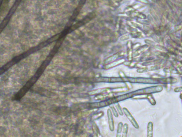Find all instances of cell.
Returning a JSON list of instances; mask_svg holds the SVG:
<instances>
[{
    "label": "cell",
    "mask_w": 182,
    "mask_h": 137,
    "mask_svg": "<svg viewBox=\"0 0 182 137\" xmlns=\"http://www.w3.org/2000/svg\"><path fill=\"white\" fill-rule=\"evenodd\" d=\"M163 87L162 86H155L152 87L145 88L144 89L139 90L138 91L133 92V94H136L137 95H140L142 94H150L153 93H157L162 91Z\"/></svg>",
    "instance_id": "cell-1"
},
{
    "label": "cell",
    "mask_w": 182,
    "mask_h": 137,
    "mask_svg": "<svg viewBox=\"0 0 182 137\" xmlns=\"http://www.w3.org/2000/svg\"><path fill=\"white\" fill-rule=\"evenodd\" d=\"M129 80L131 82H141V83H147V84H156L158 83V80L155 79H152V78H130L129 79Z\"/></svg>",
    "instance_id": "cell-2"
},
{
    "label": "cell",
    "mask_w": 182,
    "mask_h": 137,
    "mask_svg": "<svg viewBox=\"0 0 182 137\" xmlns=\"http://www.w3.org/2000/svg\"><path fill=\"white\" fill-rule=\"evenodd\" d=\"M123 112H125V115H126L127 118L130 121V122L133 124V125H134V126H135V127L137 128V129H138V128H139L138 124L136 122L135 119H134V117H133V116L131 115V114L129 112V111H128L127 109L124 108V109H123Z\"/></svg>",
    "instance_id": "cell-3"
},
{
    "label": "cell",
    "mask_w": 182,
    "mask_h": 137,
    "mask_svg": "<svg viewBox=\"0 0 182 137\" xmlns=\"http://www.w3.org/2000/svg\"><path fill=\"white\" fill-rule=\"evenodd\" d=\"M108 123L110 124V128L111 131H113L114 130L113 119L110 110H108Z\"/></svg>",
    "instance_id": "cell-4"
},
{
    "label": "cell",
    "mask_w": 182,
    "mask_h": 137,
    "mask_svg": "<svg viewBox=\"0 0 182 137\" xmlns=\"http://www.w3.org/2000/svg\"><path fill=\"white\" fill-rule=\"evenodd\" d=\"M153 125L152 122H149L148 126V137H153Z\"/></svg>",
    "instance_id": "cell-5"
},
{
    "label": "cell",
    "mask_w": 182,
    "mask_h": 137,
    "mask_svg": "<svg viewBox=\"0 0 182 137\" xmlns=\"http://www.w3.org/2000/svg\"><path fill=\"white\" fill-rule=\"evenodd\" d=\"M83 24H84V23H83L82 21V22H79L78 23L75 24L74 26H73L72 27L71 29L72 30H76V28H78L80 27L81 26H82Z\"/></svg>",
    "instance_id": "cell-6"
},
{
    "label": "cell",
    "mask_w": 182,
    "mask_h": 137,
    "mask_svg": "<svg viewBox=\"0 0 182 137\" xmlns=\"http://www.w3.org/2000/svg\"><path fill=\"white\" fill-rule=\"evenodd\" d=\"M147 98L148 99V100L150 101V103L153 105H155V99L153 98V97L152 96V95L151 94H150V95H148V97H147Z\"/></svg>",
    "instance_id": "cell-7"
},
{
    "label": "cell",
    "mask_w": 182,
    "mask_h": 137,
    "mask_svg": "<svg viewBox=\"0 0 182 137\" xmlns=\"http://www.w3.org/2000/svg\"><path fill=\"white\" fill-rule=\"evenodd\" d=\"M123 129L124 130H123V137H125V136H126L127 131H128V125H127V124H125Z\"/></svg>",
    "instance_id": "cell-8"
},
{
    "label": "cell",
    "mask_w": 182,
    "mask_h": 137,
    "mask_svg": "<svg viewBox=\"0 0 182 137\" xmlns=\"http://www.w3.org/2000/svg\"><path fill=\"white\" fill-rule=\"evenodd\" d=\"M122 123H120L119 124V125H118V129L117 130V133L119 134L121 132V130H122Z\"/></svg>",
    "instance_id": "cell-9"
},
{
    "label": "cell",
    "mask_w": 182,
    "mask_h": 137,
    "mask_svg": "<svg viewBox=\"0 0 182 137\" xmlns=\"http://www.w3.org/2000/svg\"><path fill=\"white\" fill-rule=\"evenodd\" d=\"M174 91L176 92H182V87H176Z\"/></svg>",
    "instance_id": "cell-10"
},
{
    "label": "cell",
    "mask_w": 182,
    "mask_h": 137,
    "mask_svg": "<svg viewBox=\"0 0 182 137\" xmlns=\"http://www.w3.org/2000/svg\"><path fill=\"white\" fill-rule=\"evenodd\" d=\"M137 1H138L140 2L143 3L144 4H148L149 3L148 0H137Z\"/></svg>",
    "instance_id": "cell-11"
},
{
    "label": "cell",
    "mask_w": 182,
    "mask_h": 137,
    "mask_svg": "<svg viewBox=\"0 0 182 137\" xmlns=\"http://www.w3.org/2000/svg\"><path fill=\"white\" fill-rule=\"evenodd\" d=\"M152 1L153 2L156 3H158V4H160V5L162 3L161 0H152Z\"/></svg>",
    "instance_id": "cell-12"
},
{
    "label": "cell",
    "mask_w": 182,
    "mask_h": 137,
    "mask_svg": "<svg viewBox=\"0 0 182 137\" xmlns=\"http://www.w3.org/2000/svg\"><path fill=\"white\" fill-rule=\"evenodd\" d=\"M128 38H129V36H128V35H125V36H123V37H121V40H127Z\"/></svg>",
    "instance_id": "cell-13"
},
{
    "label": "cell",
    "mask_w": 182,
    "mask_h": 137,
    "mask_svg": "<svg viewBox=\"0 0 182 137\" xmlns=\"http://www.w3.org/2000/svg\"><path fill=\"white\" fill-rule=\"evenodd\" d=\"M111 108L113 110V114H114V115H115V116L118 117V115H117V112H116V110H115V109L114 108V107H111Z\"/></svg>",
    "instance_id": "cell-14"
},
{
    "label": "cell",
    "mask_w": 182,
    "mask_h": 137,
    "mask_svg": "<svg viewBox=\"0 0 182 137\" xmlns=\"http://www.w3.org/2000/svg\"><path fill=\"white\" fill-rule=\"evenodd\" d=\"M117 109H118V111L119 112L121 113V114H122V112H121V110H120V105H117Z\"/></svg>",
    "instance_id": "cell-15"
},
{
    "label": "cell",
    "mask_w": 182,
    "mask_h": 137,
    "mask_svg": "<svg viewBox=\"0 0 182 137\" xmlns=\"http://www.w3.org/2000/svg\"><path fill=\"white\" fill-rule=\"evenodd\" d=\"M114 1H115L116 2H121L122 0H113Z\"/></svg>",
    "instance_id": "cell-16"
},
{
    "label": "cell",
    "mask_w": 182,
    "mask_h": 137,
    "mask_svg": "<svg viewBox=\"0 0 182 137\" xmlns=\"http://www.w3.org/2000/svg\"><path fill=\"white\" fill-rule=\"evenodd\" d=\"M180 98L181 99L182 101V93H180Z\"/></svg>",
    "instance_id": "cell-17"
}]
</instances>
